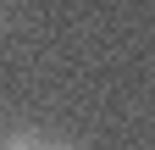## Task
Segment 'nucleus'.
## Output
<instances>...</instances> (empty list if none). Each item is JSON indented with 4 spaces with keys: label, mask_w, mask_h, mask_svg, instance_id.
<instances>
[{
    "label": "nucleus",
    "mask_w": 155,
    "mask_h": 150,
    "mask_svg": "<svg viewBox=\"0 0 155 150\" xmlns=\"http://www.w3.org/2000/svg\"><path fill=\"white\" fill-rule=\"evenodd\" d=\"M0 150H45V134H39V128H6V134H0Z\"/></svg>",
    "instance_id": "nucleus-1"
},
{
    "label": "nucleus",
    "mask_w": 155,
    "mask_h": 150,
    "mask_svg": "<svg viewBox=\"0 0 155 150\" xmlns=\"http://www.w3.org/2000/svg\"><path fill=\"white\" fill-rule=\"evenodd\" d=\"M45 150H83V145H67V139H45Z\"/></svg>",
    "instance_id": "nucleus-2"
},
{
    "label": "nucleus",
    "mask_w": 155,
    "mask_h": 150,
    "mask_svg": "<svg viewBox=\"0 0 155 150\" xmlns=\"http://www.w3.org/2000/svg\"><path fill=\"white\" fill-rule=\"evenodd\" d=\"M0 22H6V17H0Z\"/></svg>",
    "instance_id": "nucleus-3"
}]
</instances>
